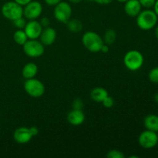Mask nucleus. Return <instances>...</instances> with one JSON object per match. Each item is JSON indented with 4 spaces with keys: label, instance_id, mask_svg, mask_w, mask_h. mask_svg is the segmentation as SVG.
<instances>
[{
    "label": "nucleus",
    "instance_id": "1",
    "mask_svg": "<svg viewBox=\"0 0 158 158\" xmlns=\"http://www.w3.org/2000/svg\"><path fill=\"white\" fill-rule=\"evenodd\" d=\"M82 43L86 49L92 52H100L104 44L103 39L98 33L93 31H88L83 34Z\"/></svg>",
    "mask_w": 158,
    "mask_h": 158
},
{
    "label": "nucleus",
    "instance_id": "2",
    "mask_svg": "<svg viewBox=\"0 0 158 158\" xmlns=\"http://www.w3.org/2000/svg\"><path fill=\"white\" fill-rule=\"evenodd\" d=\"M158 16L154 11L146 9L141 11L137 16V25L142 30H150L156 26Z\"/></svg>",
    "mask_w": 158,
    "mask_h": 158
},
{
    "label": "nucleus",
    "instance_id": "3",
    "mask_svg": "<svg viewBox=\"0 0 158 158\" xmlns=\"http://www.w3.org/2000/svg\"><path fill=\"white\" fill-rule=\"evenodd\" d=\"M143 56L137 50H130L123 57L125 66L131 71H137L142 67L143 64Z\"/></svg>",
    "mask_w": 158,
    "mask_h": 158
},
{
    "label": "nucleus",
    "instance_id": "4",
    "mask_svg": "<svg viewBox=\"0 0 158 158\" xmlns=\"http://www.w3.org/2000/svg\"><path fill=\"white\" fill-rule=\"evenodd\" d=\"M2 13L5 18L14 21L23 16V8L15 1L7 2L2 7Z\"/></svg>",
    "mask_w": 158,
    "mask_h": 158
},
{
    "label": "nucleus",
    "instance_id": "5",
    "mask_svg": "<svg viewBox=\"0 0 158 158\" xmlns=\"http://www.w3.org/2000/svg\"><path fill=\"white\" fill-rule=\"evenodd\" d=\"M25 91L34 98L42 97L45 93V86L40 80L35 78L28 79L24 83Z\"/></svg>",
    "mask_w": 158,
    "mask_h": 158
},
{
    "label": "nucleus",
    "instance_id": "6",
    "mask_svg": "<svg viewBox=\"0 0 158 158\" xmlns=\"http://www.w3.org/2000/svg\"><path fill=\"white\" fill-rule=\"evenodd\" d=\"M23 51L28 56L36 58L44 53V45L36 40H29L23 45Z\"/></svg>",
    "mask_w": 158,
    "mask_h": 158
},
{
    "label": "nucleus",
    "instance_id": "7",
    "mask_svg": "<svg viewBox=\"0 0 158 158\" xmlns=\"http://www.w3.org/2000/svg\"><path fill=\"white\" fill-rule=\"evenodd\" d=\"M53 14L57 21L66 24L72 15V7L69 3L61 1L55 6Z\"/></svg>",
    "mask_w": 158,
    "mask_h": 158
},
{
    "label": "nucleus",
    "instance_id": "8",
    "mask_svg": "<svg viewBox=\"0 0 158 158\" xmlns=\"http://www.w3.org/2000/svg\"><path fill=\"white\" fill-rule=\"evenodd\" d=\"M138 143L140 146L144 149H151L155 148L158 143L157 134L154 131L146 130L139 136Z\"/></svg>",
    "mask_w": 158,
    "mask_h": 158
},
{
    "label": "nucleus",
    "instance_id": "9",
    "mask_svg": "<svg viewBox=\"0 0 158 158\" xmlns=\"http://www.w3.org/2000/svg\"><path fill=\"white\" fill-rule=\"evenodd\" d=\"M43 12L42 4L38 1H31L25 6L23 9V15L29 20H35L39 18Z\"/></svg>",
    "mask_w": 158,
    "mask_h": 158
},
{
    "label": "nucleus",
    "instance_id": "10",
    "mask_svg": "<svg viewBox=\"0 0 158 158\" xmlns=\"http://www.w3.org/2000/svg\"><path fill=\"white\" fill-rule=\"evenodd\" d=\"M43 29V27L40 24V22L35 21V19L30 20L29 23H26L24 31L29 40H36L40 38Z\"/></svg>",
    "mask_w": 158,
    "mask_h": 158
},
{
    "label": "nucleus",
    "instance_id": "11",
    "mask_svg": "<svg viewBox=\"0 0 158 158\" xmlns=\"http://www.w3.org/2000/svg\"><path fill=\"white\" fill-rule=\"evenodd\" d=\"M32 137H33V135L31 132L30 128L26 127L17 128L13 134V138L15 141L21 144L29 143L32 140Z\"/></svg>",
    "mask_w": 158,
    "mask_h": 158
},
{
    "label": "nucleus",
    "instance_id": "12",
    "mask_svg": "<svg viewBox=\"0 0 158 158\" xmlns=\"http://www.w3.org/2000/svg\"><path fill=\"white\" fill-rule=\"evenodd\" d=\"M40 41L43 43L44 46H50L56 39V32L53 28L50 26H47L43 29L41 34L40 35Z\"/></svg>",
    "mask_w": 158,
    "mask_h": 158
},
{
    "label": "nucleus",
    "instance_id": "13",
    "mask_svg": "<svg viewBox=\"0 0 158 158\" xmlns=\"http://www.w3.org/2000/svg\"><path fill=\"white\" fill-rule=\"evenodd\" d=\"M142 6L139 0H127L124 5V11L128 16L137 17L141 12Z\"/></svg>",
    "mask_w": 158,
    "mask_h": 158
},
{
    "label": "nucleus",
    "instance_id": "14",
    "mask_svg": "<svg viewBox=\"0 0 158 158\" xmlns=\"http://www.w3.org/2000/svg\"><path fill=\"white\" fill-rule=\"evenodd\" d=\"M67 120L73 126L81 125L85 120V114L82 110L73 109L67 114Z\"/></svg>",
    "mask_w": 158,
    "mask_h": 158
},
{
    "label": "nucleus",
    "instance_id": "15",
    "mask_svg": "<svg viewBox=\"0 0 158 158\" xmlns=\"http://www.w3.org/2000/svg\"><path fill=\"white\" fill-rule=\"evenodd\" d=\"M143 125L146 130L158 132V116L155 114H149L143 120Z\"/></svg>",
    "mask_w": 158,
    "mask_h": 158
},
{
    "label": "nucleus",
    "instance_id": "16",
    "mask_svg": "<svg viewBox=\"0 0 158 158\" xmlns=\"http://www.w3.org/2000/svg\"><path fill=\"white\" fill-rule=\"evenodd\" d=\"M38 73V67L34 63H28L23 66L22 75L26 80L34 78Z\"/></svg>",
    "mask_w": 158,
    "mask_h": 158
},
{
    "label": "nucleus",
    "instance_id": "17",
    "mask_svg": "<svg viewBox=\"0 0 158 158\" xmlns=\"http://www.w3.org/2000/svg\"><path fill=\"white\" fill-rule=\"evenodd\" d=\"M108 95L107 90L103 87H95L90 92L91 99L97 103H102Z\"/></svg>",
    "mask_w": 158,
    "mask_h": 158
},
{
    "label": "nucleus",
    "instance_id": "18",
    "mask_svg": "<svg viewBox=\"0 0 158 158\" xmlns=\"http://www.w3.org/2000/svg\"><path fill=\"white\" fill-rule=\"evenodd\" d=\"M13 39L14 41L20 46H23L26 43V41L29 40L24 29H18V30L15 31L13 35Z\"/></svg>",
    "mask_w": 158,
    "mask_h": 158
},
{
    "label": "nucleus",
    "instance_id": "19",
    "mask_svg": "<svg viewBox=\"0 0 158 158\" xmlns=\"http://www.w3.org/2000/svg\"><path fill=\"white\" fill-rule=\"evenodd\" d=\"M66 25H67L68 29L72 32H79L83 29V24L81 22L76 19H69L66 23Z\"/></svg>",
    "mask_w": 158,
    "mask_h": 158
},
{
    "label": "nucleus",
    "instance_id": "20",
    "mask_svg": "<svg viewBox=\"0 0 158 158\" xmlns=\"http://www.w3.org/2000/svg\"><path fill=\"white\" fill-rule=\"evenodd\" d=\"M117 39V32L115 30L112 29H109L106 31L104 34V38H103V42L105 44L109 45L113 44L116 41Z\"/></svg>",
    "mask_w": 158,
    "mask_h": 158
},
{
    "label": "nucleus",
    "instance_id": "21",
    "mask_svg": "<svg viewBox=\"0 0 158 158\" xmlns=\"http://www.w3.org/2000/svg\"><path fill=\"white\" fill-rule=\"evenodd\" d=\"M148 78L151 83H158V66L153 68L150 70L148 73Z\"/></svg>",
    "mask_w": 158,
    "mask_h": 158
},
{
    "label": "nucleus",
    "instance_id": "22",
    "mask_svg": "<svg viewBox=\"0 0 158 158\" xmlns=\"http://www.w3.org/2000/svg\"><path fill=\"white\" fill-rule=\"evenodd\" d=\"M106 157L108 158H124L125 155L122 151L118 150H111L107 152Z\"/></svg>",
    "mask_w": 158,
    "mask_h": 158
},
{
    "label": "nucleus",
    "instance_id": "23",
    "mask_svg": "<svg viewBox=\"0 0 158 158\" xmlns=\"http://www.w3.org/2000/svg\"><path fill=\"white\" fill-rule=\"evenodd\" d=\"M13 24L15 27H16L19 29H24L25 26L26 25V22L23 17H20V18L14 20Z\"/></svg>",
    "mask_w": 158,
    "mask_h": 158
},
{
    "label": "nucleus",
    "instance_id": "24",
    "mask_svg": "<svg viewBox=\"0 0 158 158\" xmlns=\"http://www.w3.org/2000/svg\"><path fill=\"white\" fill-rule=\"evenodd\" d=\"M102 103H103V105L105 106V107L110 108L114 106V100L112 97H110V96L108 95L107 97H106V98L103 100V101L102 102Z\"/></svg>",
    "mask_w": 158,
    "mask_h": 158
},
{
    "label": "nucleus",
    "instance_id": "25",
    "mask_svg": "<svg viewBox=\"0 0 158 158\" xmlns=\"http://www.w3.org/2000/svg\"><path fill=\"white\" fill-rule=\"evenodd\" d=\"M139 2H140L142 7L150 9L151 7H154L156 0H139Z\"/></svg>",
    "mask_w": 158,
    "mask_h": 158
},
{
    "label": "nucleus",
    "instance_id": "26",
    "mask_svg": "<svg viewBox=\"0 0 158 158\" xmlns=\"http://www.w3.org/2000/svg\"><path fill=\"white\" fill-rule=\"evenodd\" d=\"M73 108L77 110H82L83 107V102L80 98H77L73 102Z\"/></svg>",
    "mask_w": 158,
    "mask_h": 158
},
{
    "label": "nucleus",
    "instance_id": "27",
    "mask_svg": "<svg viewBox=\"0 0 158 158\" xmlns=\"http://www.w3.org/2000/svg\"><path fill=\"white\" fill-rule=\"evenodd\" d=\"M40 24L42 25L43 28L47 27V26H49V24H50V20H49V18L47 17H43L40 20Z\"/></svg>",
    "mask_w": 158,
    "mask_h": 158
},
{
    "label": "nucleus",
    "instance_id": "28",
    "mask_svg": "<svg viewBox=\"0 0 158 158\" xmlns=\"http://www.w3.org/2000/svg\"><path fill=\"white\" fill-rule=\"evenodd\" d=\"M61 1L62 0H45V2L49 6H55Z\"/></svg>",
    "mask_w": 158,
    "mask_h": 158
},
{
    "label": "nucleus",
    "instance_id": "29",
    "mask_svg": "<svg viewBox=\"0 0 158 158\" xmlns=\"http://www.w3.org/2000/svg\"><path fill=\"white\" fill-rule=\"evenodd\" d=\"M93 1L100 5H109L110 3L112 2L113 0H93Z\"/></svg>",
    "mask_w": 158,
    "mask_h": 158
},
{
    "label": "nucleus",
    "instance_id": "30",
    "mask_svg": "<svg viewBox=\"0 0 158 158\" xmlns=\"http://www.w3.org/2000/svg\"><path fill=\"white\" fill-rule=\"evenodd\" d=\"M15 2H17L18 4H19L20 6H25L26 5H27L28 3L30 2L32 0H14Z\"/></svg>",
    "mask_w": 158,
    "mask_h": 158
},
{
    "label": "nucleus",
    "instance_id": "31",
    "mask_svg": "<svg viewBox=\"0 0 158 158\" xmlns=\"http://www.w3.org/2000/svg\"><path fill=\"white\" fill-rule=\"evenodd\" d=\"M30 131H31V132H32L33 137L38 135L39 130H38V128H37V127H30Z\"/></svg>",
    "mask_w": 158,
    "mask_h": 158
},
{
    "label": "nucleus",
    "instance_id": "32",
    "mask_svg": "<svg viewBox=\"0 0 158 158\" xmlns=\"http://www.w3.org/2000/svg\"><path fill=\"white\" fill-rule=\"evenodd\" d=\"M109 50H110V48H109V46H108V45L107 44H103V46H102V48H101V52H103V53H106V52H109Z\"/></svg>",
    "mask_w": 158,
    "mask_h": 158
},
{
    "label": "nucleus",
    "instance_id": "33",
    "mask_svg": "<svg viewBox=\"0 0 158 158\" xmlns=\"http://www.w3.org/2000/svg\"><path fill=\"white\" fill-rule=\"evenodd\" d=\"M154 12L155 13L157 14V15L158 16V0H156L155 4L154 6Z\"/></svg>",
    "mask_w": 158,
    "mask_h": 158
},
{
    "label": "nucleus",
    "instance_id": "34",
    "mask_svg": "<svg viewBox=\"0 0 158 158\" xmlns=\"http://www.w3.org/2000/svg\"><path fill=\"white\" fill-rule=\"evenodd\" d=\"M69 1L70 2L74 3V4H77V3H79L80 2H82L83 0H69Z\"/></svg>",
    "mask_w": 158,
    "mask_h": 158
},
{
    "label": "nucleus",
    "instance_id": "35",
    "mask_svg": "<svg viewBox=\"0 0 158 158\" xmlns=\"http://www.w3.org/2000/svg\"><path fill=\"white\" fill-rule=\"evenodd\" d=\"M154 100H155L156 103H157V104H158V93H157V94H156L155 95H154Z\"/></svg>",
    "mask_w": 158,
    "mask_h": 158
},
{
    "label": "nucleus",
    "instance_id": "36",
    "mask_svg": "<svg viewBox=\"0 0 158 158\" xmlns=\"http://www.w3.org/2000/svg\"><path fill=\"white\" fill-rule=\"evenodd\" d=\"M155 35H156V38H157L158 40V26H157V28H156L155 29Z\"/></svg>",
    "mask_w": 158,
    "mask_h": 158
},
{
    "label": "nucleus",
    "instance_id": "37",
    "mask_svg": "<svg viewBox=\"0 0 158 158\" xmlns=\"http://www.w3.org/2000/svg\"><path fill=\"white\" fill-rule=\"evenodd\" d=\"M117 1L120 2H126L127 1V0H117Z\"/></svg>",
    "mask_w": 158,
    "mask_h": 158
}]
</instances>
